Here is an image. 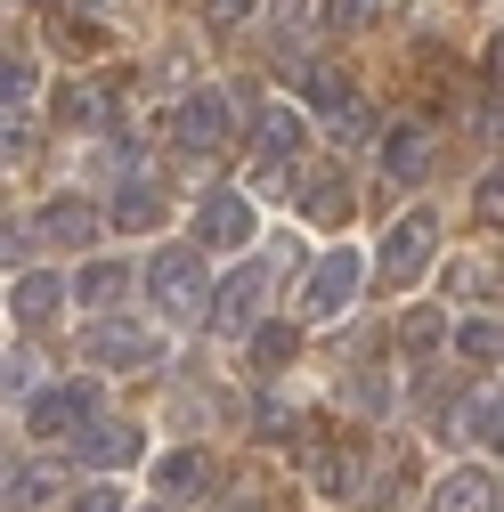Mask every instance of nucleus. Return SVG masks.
Instances as JSON below:
<instances>
[{
	"mask_svg": "<svg viewBox=\"0 0 504 512\" xmlns=\"http://www.w3.org/2000/svg\"><path fill=\"white\" fill-rule=\"evenodd\" d=\"M228 90H187L179 106H171V139L187 147V155H212L220 139H228Z\"/></svg>",
	"mask_w": 504,
	"mask_h": 512,
	"instance_id": "6e6552de",
	"label": "nucleus"
},
{
	"mask_svg": "<svg viewBox=\"0 0 504 512\" xmlns=\"http://www.w3.org/2000/svg\"><path fill=\"white\" fill-rule=\"evenodd\" d=\"M439 342H456V326H448L439 309H407V317H399V358H431Z\"/></svg>",
	"mask_w": 504,
	"mask_h": 512,
	"instance_id": "4be33fe9",
	"label": "nucleus"
},
{
	"mask_svg": "<svg viewBox=\"0 0 504 512\" xmlns=\"http://www.w3.org/2000/svg\"><path fill=\"white\" fill-rule=\"evenodd\" d=\"M131 285H139V277H131V261H82V269H74V301H82V309H98V317H114Z\"/></svg>",
	"mask_w": 504,
	"mask_h": 512,
	"instance_id": "f3484780",
	"label": "nucleus"
},
{
	"mask_svg": "<svg viewBox=\"0 0 504 512\" xmlns=\"http://www.w3.org/2000/svg\"><path fill=\"white\" fill-rule=\"evenodd\" d=\"M252 9H261V0H204V25H212V33H236Z\"/></svg>",
	"mask_w": 504,
	"mask_h": 512,
	"instance_id": "2f4dec72",
	"label": "nucleus"
},
{
	"mask_svg": "<svg viewBox=\"0 0 504 512\" xmlns=\"http://www.w3.org/2000/svg\"><path fill=\"white\" fill-rule=\"evenodd\" d=\"M0 382H9V399H17V391H33V382H41V358H33V350H9V366H0Z\"/></svg>",
	"mask_w": 504,
	"mask_h": 512,
	"instance_id": "473e14b6",
	"label": "nucleus"
},
{
	"mask_svg": "<svg viewBox=\"0 0 504 512\" xmlns=\"http://www.w3.org/2000/svg\"><path fill=\"white\" fill-rule=\"evenodd\" d=\"M261 293H269V269L261 261H252V269H236V277H220L212 285V317H204V326L212 334H261Z\"/></svg>",
	"mask_w": 504,
	"mask_h": 512,
	"instance_id": "0eeeda50",
	"label": "nucleus"
},
{
	"mask_svg": "<svg viewBox=\"0 0 504 512\" xmlns=\"http://www.w3.org/2000/svg\"><path fill=\"white\" fill-rule=\"evenodd\" d=\"M139 447H147V431H139L131 415H98V423L82 431V464H90V472H122Z\"/></svg>",
	"mask_w": 504,
	"mask_h": 512,
	"instance_id": "ddd939ff",
	"label": "nucleus"
},
{
	"mask_svg": "<svg viewBox=\"0 0 504 512\" xmlns=\"http://www.w3.org/2000/svg\"><path fill=\"white\" fill-rule=\"evenodd\" d=\"M293 456H301V472H309V488H318L326 504H366V439H350L334 415H301V431H293Z\"/></svg>",
	"mask_w": 504,
	"mask_h": 512,
	"instance_id": "f257e3e1",
	"label": "nucleus"
},
{
	"mask_svg": "<svg viewBox=\"0 0 504 512\" xmlns=\"http://www.w3.org/2000/svg\"><path fill=\"white\" fill-rule=\"evenodd\" d=\"M480 285H504V261H464L456 269V293H480Z\"/></svg>",
	"mask_w": 504,
	"mask_h": 512,
	"instance_id": "72a5a7b5",
	"label": "nucleus"
},
{
	"mask_svg": "<svg viewBox=\"0 0 504 512\" xmlns=\"http://www.w3.org/2000/svg\"><path fill=\"white\" fill-rule=\"evenodd\" d=\"M57 488H66V464H49V456H25L9 464V512H49Z\"/></svg>",
	"mask_w": 504,
	"mask_h": 512,
	"instance_id": "a211bd4d",
	"label": "nucleus"
},
{
	"mask_svg": "<svg viewBox=\"0 0 504 512\" xmlns=\"http://www.w3.org/2000/svg\"><path fill=\"white\" fill-rule=\"evenodd\" d=\"M358 293H366V252H350V244L318 252L301 269V317H342V309H358Z\"/></svg>",
	"mask_w": 504,
	"mask_h": 512,
	"instance_id": "7ed1b4c3",
	"label": "nucleus"
},
{
	"mask_svg": "<svg viewBox=\"0 0 504 512\" xmlns=\"http://www.w3.org/2000/svg\"><path fill=\"white\" fill-rule=\"evenodd\" d=\"M244 244H252V204L236 187H212L196 204V252H244Z\"/></svg>",
	"mask_w": 504,
	"mask_h": 512,
	"instance_id": "1a4fd4ad",
	"label": "nucleus"
},
{
	"mask_svg": "<svg viewBox=\"0 0 504 512\" xmlns=\"http://www.w3.org/2000/svg\"><path fill=\"white\" fill-rule=\"evenodd\" d=\"M383 179L391 187L431 179V122H391V131H383Z\"/></svg>",
	"mask_w": 504,
	"mask_h": 512,
	"instance_id": "4468645a",
	"label": "nucleus"
},
{
	"mask_svg": "<svg viewBox=\"0 0 504 512\" xmlns=\"http://www.w3.org/2000/svg\"><path fill=\"white\" fill-rule=\"evenodd\" d=\"M66 277H49V269H17L9 277V317H17V326H49V317L57 309H66Z\"/></svg>",
	"mask_w": 504,
	"mask_h": 512,
	"instance_id": "2eb2a0df",
	"label": "nucleus"
},
{
	"mask_svg": "<svg viewBox=\"0 0 504 512\" xmlns=\"http://www.w3.org/2000/svg\"><path fill=\"white\" fill-rule=\"evenodd\" d=\"M66 512H131V504H122V488H82Z\"/></svg>",
	"mask_w": 504,
	"mask_h": 512,
	"instance_id": "f704fd0d",
	"label": "nucleus"
},
{
	"mask_svg": "<svg viewBox=\"0 0 504 512\" xmlns=\"http://www.w3.org/2000/svg\"><path fill=\"white\" fill-rule=\"evenodd\" d=\"M212 480H220L212 447H171V456L155 464V488H163V504H196V496H212Z\"/></svg>",
	"mask_w": 504,
	"mask_h": 512,
	"instance_id": "f8f14e48",
	"label": "nucleus"
},
{
	"mask_svg": "<svg viewBox=\"0 0 504 512\" xmlns=\"http://www.w3.org/2000/svg\"><path fill=\"white\" fill-rule=\"evenodd\" d=\"M0 155H9V163H25V155H33V131H25L17 114H9V139H0Z\"/></svg>",
	"mask_w": 504,
	"mask_h": 512,
	"instance_id": "c9c22d12",
	"label": "nucleus"
},
{
	"mask_svg": "<svg viewBox=\"0 0 504 512\" xmlns=\"http://www.w3.org/2000/svg\"><path fill=\"white\" fill-rule=\"evenodd\" d=\"M480 66H488V90H504V33L488 41V57H480Z\"/></svg>",
	"mask_w": 504,
	"mask_h": 512,
	"instance_id": "e433bc0d",
	"label": "nucleus"
},
{
	"mask_svg": "<svg viewBox=\"0 0 504 512\" xmlns=\"http://www.w3.org/2000/svg\"><path fill=\"white\" fill-rule=\"evenodd\" d=\"M163 187L155 179H122V196L106 204V228H131V236H147V228H163Z\"/></svg>",
	"mask_w": 504,
	"mask_h": 512,
	"instance_id": "aec40b11",
	"label": "nucleus"
},
{
	"mask_svg": "<svg viewBox=\"0 0 504 512\" xmlns=\"http://www.w3.org/2000/svg\"><path fill=\"white\" fill-rule=\"evenodd\" d=\"M82 358H90L98 374H139V366L163 358V342L139 326V317H98V326L82 334Z\"/></svg>",
	"mask_w": 504,
	"mask_h": 512,
	"instance_id": "20e7f679",
	"label": "nucleus"
},
{
	"mask_svg": "<svg viewBox=\"0 0 504 512\" xmlns=\"http://www.w3.org/2000/svg\"><path fill=\"white\" fill-rule=\"evenodd\" d=\"M49 41L66 49V57H98V49H106V25H98V17H57Z\"/></svg>",
	"mask_w": 504,
	"mask_h": 512,
	"instance_id": "bb28decb",
	"label": "nucleus"
},
{
	"mask_svg": "<svg viewBox=\"0 0 504 512\" xmlns=\"http://www.w3.org/2000/svg\"><path fill=\"white\" fill-rule=\"evenodd\" d=\"M431 252H439V220H431V212H407V220L383 236V252H374V277H383L391 293H407V285L431 269Z\"/></svg>",
	"mask_w": 504,
	"mask_h": 512,
	"instance_id": "39448f33",
	"label": "nucleus"
},
{
	"mask_svg": "<svg viewBox=\"0 0 504 512\" xmlns=\"http://www.w3.org/2000/svg\"><path fill=\"white\" fill-rule=\"evenodd\" d=\"M431 512H496V480L480 464H464V472H448L431 488Z\"/></svg>",
	"mask_w": 504,
	"mask_h": 512,
	"instance_id": "412c9836",
	"label": "nucleus"
},
{
	"mask_svg": "<svg viewBox=\"0 0 504 512\" xmlns=\"http://www.w3.org/2000/svg\"><path fill=\"white\" fill-rule=\"evenodd\" d=\"M293 423H301V415H285L277 399H252V439H269V447H277V439H293Z\"/></svg>",
	"mask_w": 504,
	"mask_h": 512,
	"instance_id": "c756f323",
	"label": "nucleus"
},
{
	"mask_svg": "<svg viewBox=\"0 0 504 512\" xmlns=\"http://www.w3.org/2000/svg\"><path fill=\"white\" fill-rule=\"evenodd\" d=\"M456 358L464 366H496L504 358V317H464L456 326Z\"/></svg>",
	"mask_w": 504,
	"mask_h": 512,
	"instance_id": "b1692460",
	"label": "nucleus"
},
{
	"mask_svg": "<svg viewBox=\"0 0 504 512\" xmlns=\"http://www.w3.org/2000/svg\"><path fill=\"white\" fill-rule=\"evenodd\" d=\"M374 17H383V0H326V33H374Z\"/></svg>",
	"mask_w": 504,
	"mask_h": 512,
	"instance_id": "cd10ccee",
	"label": "nucleus"
},
{
	"mask_svg": "<svg viewBox=\"0 0 504 512\" xmlns=\"http://www.w3.org/2000/svg\"><path fill=\"white\" fill-rule=\"evenodd\" d=\"M147 293H155V309L163 317H212V285H204V252L196 244H163V252H147Z\"/></svg>",
	"mask_w": 504,
	"mask_h": 512,
	"instance_id": "f03ea898",
	"label": "nucleus"
},
{
	"mask_svg": "<svg viewBox=\"0 0 504 512\" xmlns=\"http://www.w3.org/2000/svg\"><path fill=\"white\" fill-rule=\"evenodd\" d=\"M57 122H82V131L106 122V90L98 82H66V90H57Z\"/></svg>",
	"mask_w": 504,
	"mask_h": 512,
	"instance_id": "a878e982",
	"label": "nucleus"
},
{
	"mask_svg": "<svg viewBox=\"0 0 504 512\" xmlns=\"http://www.w3.org/2000/svg\"><path fill=\"white\" fill-rule=\"evenodd\" d=\"M269 9H277V25H293V17H301V0H269Z\"/></svg>",
	"mask_w": 504,
	"mask_h": 512,
	"instance_id": "4c0bfd02",
	"label": "nucleus"
},
{
	"mask_svg": "<svg viewBox=\"0 0 504 512\" xmlns=\"http://www.w3.org/2000/svg\"><path fill=\"white\" fill-rule=\"evenodd\" d=\"M301 98H309V114L342 122V131L358 122V90H350V74H342V66H309V74H301Z\"/></svg>",
	"mask_w": 504,
	"mask_h": 512,
	"instance_id": "6ab92c4d",
	"label": "nucleus"
},
{
	"mask_svg": "<svg viewBox=\"0 0 504 512\" xmlns=\"http://www.w3.org/2000/svg\"><path fill=\"white\" fill-rule=\"evenodd\" d=\"M82 423H98V382H90V374H82V382H49V391L25 399V431H33V439H66V431H82Z\"/></svg>",
	"mask_w": 504,
	"mask_h": 512,
	"instance_id": "423d86ee",
	"label": "nucleus"
},
{
	"mask_svg": "<svg viewBox=\"0 0 504 512\" xmlns=\"http://www.w3.org/2000/svg\"><path fill=\"white\" fill-rule=\"evenodd\" d=\"M98 228H106V212H98L90 196H57V204H41V220H33V236L57 244V252H82Z\"/></svg>",
	"mask_w": 504,
	"mask_h": 512,
	"instance_id": "9b49d317",
	"label": "nucleus"
},
{
	"mask_svg": "<svg viewBox=\"0 0 504 512\" xmlns=\"http://www.w3.org/2000/svg\"><path fill=\"white\" fill-rule=\"evenodd\" d=\"M472 228H504V163L472 187Z\"/></svg>",
	"mask_w": 504,
	"mask_h": 512,
	"instance_id": "c85d7f7f",
	"label": "nucleus"
},
{
	"mask_svg": "<svg viewBox=\"0 0 504 512\" xmlns=\"http://www.w3.org/2000/svg\"><path fill=\"white\" fill-rule=\"evenodd\" d=\"M33 90H41V57L9 41V57H0V98H9V114H17V106H33Z\"/></svg>",
	"mask_w": 504,
	"mask_h": 512,
	"instance_id": "393cba45",
	"label": "nucleus"
},
{
	"mask_svg": "<svg viewBox=\"0 0 504 512\" xmlns=\"http://www.w3.org/2000/svg\"><path fill=\"white\" fill-rule=\"evenodd\" d=\"M350 204H358V187H350V171H342V163H318V171L301 179V212L318 220V228H342V220H350Z\"/></svg>",
	"mask_w": 504,
	"mask_h": 512,
	"instance_id": "dca6fc26",
	"label": "nucleus"
},
{
	"mask_svg": "<svg viewBox=\"0 0 504 512\" xmlns=\"http://www.w3.org/2000/svg\"><path fill=\"white\" fill-rule=\"evenodd\" d=\"M301 147H309V122H301L293 106H269V114H261V131H252L261 179H269V187H285V163H301Z\"/></svg>",
	"mask_w": 504,
	"mask_h": 512,
	"instance_id": "9d476101",
	"label": "nucleus"
},
{
	"mask_svg": "<svg viewBox=\"0 0 504 512\" xmlns=\"http://www.w3.org/2000/svg\"><path fill=\"white\" fill-rule=\"evenodd\" d=\"M244 350H252V374H285V366L301 358V326H261Z\"/></svg>",
	"mask_w": 504,
	"mask_h": 512,
	"instance_id": "5701e85b",
	"label": "nucleus"
},
{
	"mask_svg": "<svg viewBox=\"0 0 504 512\" xmlns=\"http://www.w3.org/2000/svg\"><path fill=\"white\" fill-rule=\"evenodd\" d=\"M472 139H488V147H504V90H488V98L472 106Z\"/></svg>",
	"mask_w": 504,
	"mask_h": 512,
	"instance_id": "7c9ffc66",
	"label": "nucleus"
}]
</instances>
